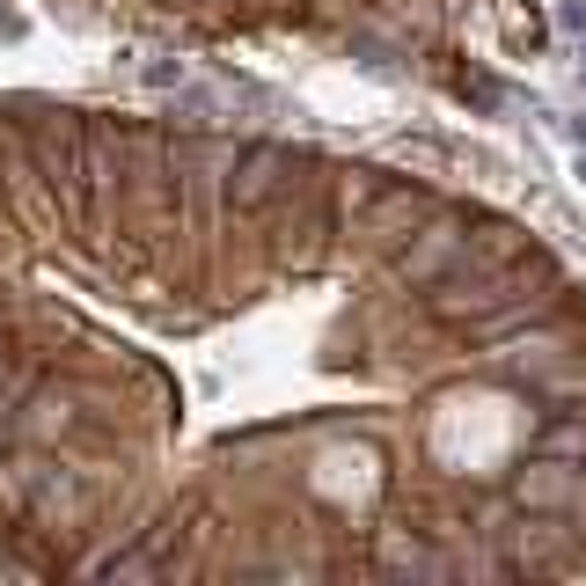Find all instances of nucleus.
I'll return each instance as SVG.
<instances>
[{
    "label": "nucleus",
    "mask_w": 586,
    "mask_h": 586,
    "mask_svg": "<svg viewBox=\"0 0 586 586\" xmlns=\"http://www.w3.org/2000/svg\"><path fill=\"white\" fill-rule=\"evenodd\" d=\"M0 565L586 579V279L389 161L0 96Z\"/></svg>",
    "instance_id": "obj_1"
},
{
    "label": "nucleus",
    "mask_w": 586,
    "mask_h": 586,
    "mask_svg": "<svg viewBox=\"0 0 586 586\" xmlns=\"http://www.w3.org/2000/svg\"><path fill=\"white\" fill-rule=\"evenodd\" d=\"M96 8H140L161 22H191L213 37L242 30H308V37H345L381 59L410 52H447L455 22L469 16V0H96Z\"/></svg>",
    "instance_id": "obj_2"
},
{
    "label": "nucleus",
    "mask_w": 586,
    "mask_h": 586,
    "mask_svg": "<svg viewBox=\"0 0 586 586\" xmlns=\"http://www.w3.org/2000/svg\"><path fill=\"white\" fill-rule=\"evenodd\" d=\"M557 22H565V30H586V0H565V8H557Z\"/></svg>",
    "instance_id": "obj_3"
},
{
    "label": "nucleus",
    "mask_w": 586,
    "mask_h": 586,
    "mask_svg": "<svg viewBox=\"0 0 586 586\" xmlns=\"http://www.w3.org/2000/svg\"><path fill=\"white\" fill-rule=\"evenodd\" d=\"M565 132H572V140H579V147H586V110H579V118H572V125H565Z\"/></svg>",
    "instance_id": "obj_4"
},
{
    "label": "nucleus",
    "mask_w": 586,
    "mask_h": 586,
    "mask_svg": "<svg viewBox=\"0 0 586 586\" xmlns=\"http://www.w3.org/2000/svg\"><path fill=\"white\" fill-rule=\"evenodd\" d=\"M579 183H586V155H579Z\"/></svg>",
    "instance_id": "obj_5"
}]
</instances>
